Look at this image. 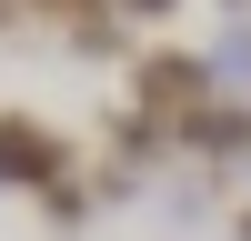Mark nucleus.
I'll list each match as a JSON object with an SVG mask.
<instances>
[{"mask_svg": "<svg viewBox=\"0 0 251 241\" xmlns=\"http://www.w3.org/2000/svg\"><path fill=\"white\" fill-rule=\"evenodd\" d=\"M231 10H251V0H231Z\"/></svg>", "mask_w": 251, "mask_h": 241, "instance_id": "nucleus-6", "label": "nucleus"}, {"mask_svg": "<svg viewBox=\"0 0 251 241\" xmlns=\"http://www.w3.org/2000/svg\"><path fill=\"white\" fill-rule=\"evenodd\" d=\"M60 171H71V151H60V131H50V120L0 111V181H20V191H50Z\"/></svg>", "mask_w": 251, "mask_h": 241, "instance_id": "nucleus-1", "label": "nucleus"}, {"mask_svg": "<svg viewBox=\"0 0 251 241\" xmlns=\"http://www.w3.org/2000/svg\"><path fill=\"white\" fill-rule=\"evenodd\" d=\"M40 10H60V20H91V10H100V0H40Z\"/></svg>", "mask_w": 251, "mask_h": 241, "instance_id": "nucleus-3", "label": "nucleus"}, {"mask_svg": "<svg viewBox=\"0 0 251 241\" xmlns=\"http://www.w3.org/2000/svg\"><path fill=\"white\" fill-rule=\"evenodd\" d=\"M241 241H251V211H241Z\"/></svg>", "mask_w": 251, "mask_h": 241, "instance_id": "nucleus-5", "label": "nucleus"}, {"mask_svg": "<svg viewBox=\"0 0 251 241\" xmlns=\"http://www.w3.org/2000/svg\"><path fill=\"white\" fill-rule=\"evenodd\" d=\"M201 100H211L201 60H181V50H151V60H141V111H151V120H191Z\"/></svg>", "mask_w": 251, "mask_h": 241, "instance_id": "nucleus-2", "label": "nucleus"}, {"mask_svg": "<svg viewBox=\"0 0 251 241\" xmlns=\"http://www.w3.org/2000/svg\"><path fill=\"white\" fill-rule=\"evenodd\" d=\"M121 10H141V20H161V10H171V0H121Z\"/></svg>", "mask_w": 251, "mask_h": 241, "instance_id": "nucleus-4", "label": "nucleus"}]
</instances>
